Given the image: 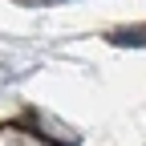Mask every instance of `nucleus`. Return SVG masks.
Wrapping results in <instances>:
<instances>
[{"mask_svg":"<svg viewBox=\"0 0 146 146\" xmlns=\"http://www.w3.org/2000/svg\"><path fill=\"white\" fill-rule=\"evenodd\" d=\"M41 4H53V0H41Z\"/></svg>","mask_w":146,"mask_h":146,"instance_id":"obj_1","label":"nucleus"}]
</instances>
